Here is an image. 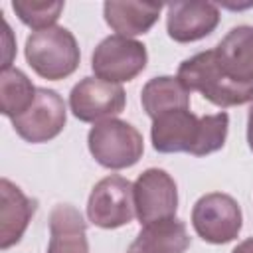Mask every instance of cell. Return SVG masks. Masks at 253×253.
<instances>
[{"label":"cell","instance_id":"cell-1","mask_svg":"<svg viewBox=\"0 0 253 253\" xmlns=\"http://www.w3.org/2000/svg\"><path fill=\"white\" fill-rule=\"evenodd\" d=\"M227 128V113L196 117L190 109H178L152 121L150 138L154 150L162 154L188 152L206 156L225 144Z\"/></svg>","mask_w":253,"mask_h":253},{"label":"cell","instance_id":"cell-2","mask_svg":"<svg viewBox=\"0 0 253 253\" xmlns=\"http://www.w3.org/2000/svg\"><path fill=\"white\" fill-rule=\"evenodd\" d=\"M178 79L188 91L202 93L204 99L217 107H235L253 99V85H243L231 79L219 67L213 49L184 59L178 67Z\"/></svg>","mask_w":253,"mask_h":253},{"label":"cell","instance_id":"cell-3","mask_svg":"<svg viewBox=\"0 0 253 253\" xmlns=\"http://www.w3.org/2000/svg\"><path fill=\"white\" fill-rule=\"evenodd\" d=\"M32 69L49 81L69 77L79 67V45L75 36L63 26H51L32 32L24 47Z\"/></svg>","mask_w":253,"mask_h":253},{"label":"cell","instance_id":"cell-4","mask_svg":"<svg viewBox=\"0 0 253 253\" xmlns=\"http://www.w3.org/2000/svg\"><path fill=\"white\" fill-rule=\"evenodd\" d=\"M87 146L91 156L101 166L111 170L134 166L144 152L142 134L121 119L95 123L87 134Z\"/></svg>","mask_w":253,"mask_h":253},{"label":"cell","instance_id":"cell-5","mask_svg":"<svg viewBox=\"0 0 253 253\" xmlns=\"http://www.w3.org/2000/svg\"><path fill=\"white\" fill-rule=\"evenodd\" d=\"M241 208L229 194L210 192L194 204L192 225L206 243L223 245L233 241L241 231Z\"/></svg>","mask_w":253,"mask_h":253},{"label":"cell","instance_id":"cell-6","mask_svg":"<svg viewBox=\"0 0 253 253\" xmlns=\"http://www.w3.org/2000/svg\"><path fill=\"white\" fill-rule=\"evenodd\" d=\"M136 215L132 184L123 176H107L99 180L87 202V217L93 225L115 229L126 225Z\"/></svg>","mask_w":253,"mask_h":253},{"label":"cell","instance_id":"cell-7","mask_svg":"<svg viewBox=\"0 0 253 253\" xmlns=\"http://www.w3.org/2000/svg\"><path fill=\"white\" fill-rule=\"evenodd\" d=\"M146 47L125 36L105 38L93 51L91 67L95 77L109 83H123L134 79L146 67Z\"/></svg>","mask_w":253,"mask_h":253},{"label":"cell","instance_id":"cell-8","mask_svg":"<svg viewBox=\"0 0 253 253\" xmlns=\"http://www.w3.org/2000/svg\"><path fill=\"white\" fill-rule=\"evenodd\" d=\"M134 211L142 225L170 219L178 210V190L174 178L162 168L144 170L132 184Z\"/></svg>","mask_w":253,"mask_h":253},{"label":"cell","instance_id":"cell-9","mask_svg":"<svg viewBox=\"0 0 253 253\" xmlns=\"http://www.w3.org/2000/svg\"><path fill=\"white\" fill-rule=\"evenodd\" d=\"M67 121V111L61 95L53 89L38 87L36 99L32 107L12 119L14 130L24 138L26 142L40 144L55 138Z\"/></svg>","mask_w":253,"mask_h":253},{"label":"cell","instance_id":"cell-10","mask_svg":"<svg viewBox=\"0 0 253 253\" xmlns=\"http://www.w3.org/2000/svg\"><path fill=\"white\" fill-rule=\"evenodd\" d=\"M126 103L125 89L99 77H83L69 93V107L75 119L83 123L107 121L123 113Z\"/></svg>","mask_w":253,"mask_h":253},{"label":"cell","instance_id":"cell-11","mask_svg":"<svg viewBox=\"0 0 253 253\" xmlns=\"http://www.w3.org/2000/svg\"><path fill=\"white\" fill-rule=\"evenodd\" d=\"M166 10L168 36L178 43L198 42L219 24V10L211 2H170Z\"/></svg>","mask_w":253,"mask_h":253},{"label":"cell","instance_id":"cell-12","mask_svg":"<svg viewBox=\"0 0 253 253\" xmlns=\"http://www.w3.org/2000/svg\"><path fill=\"white\" fill-rule=\"evenodd\" d=\"M38 202L28 198L16 184H12L8 178L0 180V247L8 249L16 245L24 231L28 229V223L32 221V215L36 213Z\"/></svg>","mask_w":253,"mask_h":253},{"label":"cell","instance_id":"cell-13","mask_svg":"<svg viewBox=\"0 0 253 253\" xmlns=\"http://www.w3.org/2000/svg\"><path fill=\"white\" fill-rule=\"evenodd\" d=\"M219 67L237 83L253 85V26L231 28L213 47Z\"/></svg>","mask_w":253,"mask_h":253},{"label":"cell","instance_id":"cell-14","mask_svg":"<svg viewBox=\"0 0 253 253\" xmlns=\"http://www.w3.org/2000/svg\"><path fill=\"white\" fill-rule=\"evenodd\" d=\"M47 253H89L87 223L77 208L57 204L49 211Z\"/></svg>","mask_w":253,"mask_h":253},{"label":"cell","instance_id":"cell-15","mask_svg":"<svg viewBox=\"0 0 253 253\" xmlns=\"http://www.w3.org/2000/svg\"><path fill=\"white\" fill-rule=\"evenodd\" d=\"M190 247L186 223L170 217L142 225L126 253H184Z\"/></svg>","mask_w":253,"mask_h":253},{"label":"cell","instance_id":"cell-16","mask_svg":"<svg viewBox=\"0 0 253 253\" xmlns=\"http://www.w3.org/2000/svg\"><path fill=\"white\" fill-rule=\"evenodd\" d=\"M162 4L154 2H105V22L117 32V36L132 38L146 34L160 16Z\"/></svg>","mask_w":253,"mask_h":253},{"label":"cell","instance_id":"cell-17","mask_svg":"<svg viewBox=\"0 0 253 253\" xmlns=\"http://www.w3.org/2000/svg\"><path fill=\"white\" fill-rule=\"evenodd\" d=\"M140 103L144 113L154 121L166 113L178 109H190V91L182 85L178 77L162 75L150 79L142 87Z\"/></svg>","mask_w":253,"mask_h":253},{"label":"cell","instance_id":"cell-18","mask_svg":"<svg viewBox=\"0 0 253 253\" xmlns=\"http://www.w3.org/2000/svg\"><path fill=\"white\" fill-rule=\"evenodd\" d=\"M38 87L32 85L28 75L16 67L2 69L0 73V111L4 117H18L26 113L34 99H36Z\"/></svg>","mask_w":253,"mask_h":253},{"label":"cell","instance_id":"cell-19","mask_svg":"<svg viewBox=\"0 0 253 253\" xmlns=\"http://www.w3.org/2000/svg\"><path fill=\"white\" fill-rule=\"evenodd\" d=\"M63 2H45V0H14L12 10L16 16L30 28L45 30L55 26L57 18L63 12Z\"/></svg>","mask_w":253,"mask_h":253},{"label":"cell","instance_id":"cell-20","mask_svg":"<svg viewBox=\"0 0 253 253\" xmlns=\"http://www.w3.org/2000/svg\"><path fill=\"white\" fill-rule=\"evenodd\" d=\"M2 28H4V63H2V69H8L10 63H12V53H14V43H12V30L8 26V22L2 18Z\"/></svg>","mask_w":253,"mask_h":253},{"label":"cell","instance_id":"cell-21","mask_svg":"<svg viewBox=\"0 0 253 253\" xmlns=\"http://www.w3.org/2000/svg\"><path fill=\"white\" fill-rule=\"evenodd\" d=\"M249 115H247V142H249V148L253 150V99L249 101Z\"/></svg>","mask_w":253,"mask_h":253},{"label":"cell","instance_id":"cell-22","mask_svg":"<svg viewBox=\"0 0 253 253\" xmlns=\"http://www.w3.org/2000/svg\"><path fill=\"white\" fill-rule=\"evenodd\" d=\"M231 253H253V237H249V239H245V241H241Z\"/></svg>","mask_w":253,"mask_h":253}]
</instances>
